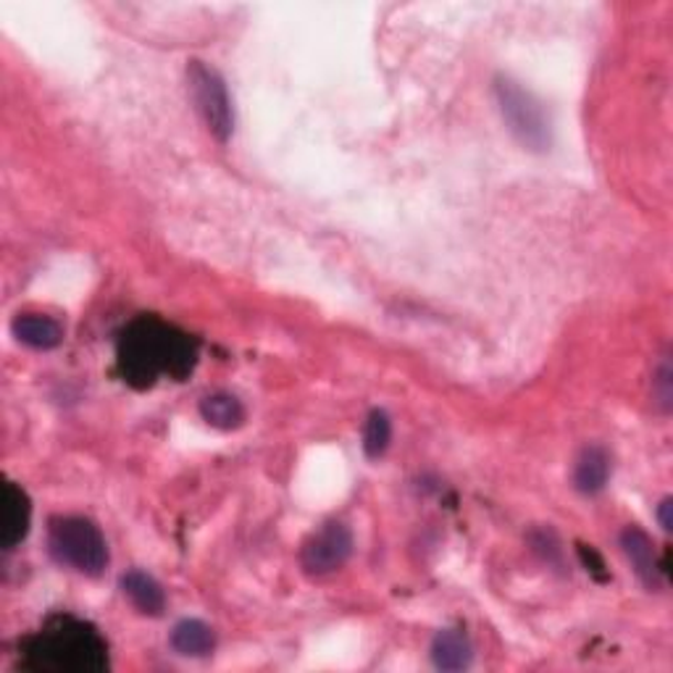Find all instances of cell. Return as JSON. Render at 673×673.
<instances>
[{
    "instance_id": "obj_18",
    "label": "cell",
    "mask_w": 673,
    "mask_h": 673,
    "mask_svg": "<svg viewBox=\"0 0 673 673\" xmlns=\"http://www.w3.org/2000/svg\"><path fill=\"white\" fill-rule=\"evenodd\" d=\"M671 510H673V503H671V497H665V500L658 505V518H661V527L665 529V531H671L673 529V518H671Z\"/></svg>"
},
{
    "instance_id": "obj_3",
    "label": "cell",
    "mask_w": 673,
    "mask_h": 673,
    "mask_svg": "<svg viewBox=\"0 0 673 673\" xmlns=\"http://www.w3.org/2000/svg\"><path fill=\"white\" fill-rule=\"evenodd\" d=\"M51 555L85 576H100L109 565V544L90 518L56 516L48 527Z\"/></svg>"
},
{
    "instance_id": "obj_13",
    "label": "cell",
    "mask_w": 673,
    "mask_h": 673,
    "mask_svg": "<svg viewBox=\"0 0 673 673\" xmlns=\"http://www.w3.org/2000/svg\"><path fill=\"white\" fill-rule=\"evenodd\" d=\"M172 648L179 652V655L187 658H206L211 655L213 648H217V635L206 621H198V618H185L174 626L172 631Z\"/></svg>"
},
{
    "instance_id": "obj_5",
    "label": "cell",
    "mask_w": 673,
    "mask_h": 673,
    "mask_svg": "<svg viewBox=\"0 0 673 673\" xmlns=\"http://www.w3.org/2000/svg\"><path fill=\"white\" fill-rule=\"evenodd\" d=\"M187 82H190L195 109H198L200 119H203L206 130L219 143H227L234 132V109L224 77L213 66H208L206 60H190Z\"/></svg>"
},
{
    "instance_id": "obj_6",
    "label": "cell",
    "mask_w": 673,
    "mask_h": 673,
    "mask_svg": "<svg viewBox=\"0 0 673 673\" xmlns=\"http://www.w3.org/2000/svg\"><path fill=\"white\" fill-rule=\"evenodd\" d=\"M353 555V534L345 523L329 521L319 531H313L300 550V563L306 574L329 576L340 571Z\"/></svg>"
},
{
    "instance_id": "obj_2",
    "label": "cell",
    "mask_w": 673,
    "mask_h": 673,
    "mask_svg": "<svg viewBox=\"0 0 673 673\" xmlns=\"http://www.w3.org/2000/svg\"><path fill=\"white\" fill-rule=\"evenodd\" d=\"M19 665L30 673H103L109 671V644L82 618L51 616L43 629L22 639Z\"/></svg>"
},
{
    "instance_id": "obj_17",
    "label": "cell",
    "mask_w": 673,
    "mask_h": 673,
    "mask_svg": "<svg viewBox=\"0 0 673 673\" xmlns=\"http://www.w3.org/2000/svg\"><path fill=\"white\" fill-rule=\"evenodd\" d=\"M658 387H661V402H665V408H669V402H671V366L669 363H663L661 376H658Z\"/></svg>"
},
{
    "instance_id": "obj_11",
    "label": "cell",
    "mask_w": 673,
    "mask_h": 673,
    "mask_svg": "<svg viewBox=\"0 0 673 673\" xmlns=\"http://www.w3.org/2000/svg\"><path fill=\"white\" fill-rule=\"evenodd\" d=\"M610 476V455L600 445H589L578 455L574 468V484L582 495L603 493Z\"/></svg>"
},
{
    "instance_id": "obj_8",
    "label": "cell",
    "mask_w": 673,
    "mask_h": 673,
    "mask_svg": "<svg viewBox=\"0 0 673 673\" xmlns=\"http://www.w3.org/2000/svg\"><path fill=\"white\" fill-rule=\"evenodd\" d=\"M32 521V503L30 495L24 493L19 484L5 482L3 484V534H0V542H3L5 550H13L19 542L24 540L26 531H30Z\"/></svg>"
},
{
    "instance_id": "obj_14",
    "label": "cell",
    "mask_w": 673,
    "mask_h": 673,
    "mask_svg": "<svg viewBox=\"0 0 673 673\" xmlns=\"http://www.w3.org/2000/svg\"><path fill=\"white\" fill-rule=\"evenodd\" d=\"M200 416L208 427L221 429V432H232L240 429L245 421V408L234 395L229 393H213L200 400Z\"/></svg>"
},
{
    "instance_id": "obj_10",
    "label": "cell",
    "mask_w": 673,
    "mask_h": 673,
    "mask_svg": "<svg viewBox=\"0 0 673 673\" xmlns=\"http://www.w3.org/2000/svg\"><path fill=\"white\" fill-rule=\"evenodd\" d=\"M474 661L471 639L461 629H442L432 639V663L440 671H466Z\"/></svg>"
},
{
    "instance_id": "obj_12",
    "label": "cell",
    "mask_w": 673,
    "mask_h": 673,
    "mask_svg": "<svg viewBox=\"0 0 673 673\" xmlns=\"http://www.w3.org/2000/svg\"><path fill=\"white\" fill-rule=\"evenodd\" d=\"M121 592L140 614L145 616H161L166 608V595L161 584L153 576L143 574V571H130L121 576Z\"/></svg>"
},
{
    "instance_id": "obj_16",
    "label": "cell",
    "mask_w": 673,
    "mask_h": 673,
    "mask_svg": "<svg viewBox=\"0 0 673 673\" xmlns=\"http://www.w3.org/2000/svg\"><path fill=\"white\" fill-rule=\"evenodd\" d=\"M578 558H582L584 569H587L589 574L597 578V582H600V584L610 582V571H608V565H605L603 555L597 553V550L592 548V544H578Z\"/></svg>"
},
{
    "instance_id": "obj_4",
    "label": "cell",
    "mask_w": 673,
    "mask_h": 673,
    "mask_svg": "<svg viewBox=\"0 0 673 673\" xmlns=\"http://www.w3.org/2000/svg\"><path fill=\"white\" fill-rule=\"evenodd\" d=\"M495 98L505 124L518 143L537 153L548 151L553 143V130H550V117L542 100H537L534 92H529L527 87H521L510 77L495 79Z\"/></svg>"
},
{
    "instance_id": "obj_1",
    "label": "cell",
    "mask_w": 673,
    "mask_h": 673,
    "mask_svg": "<svg viewBox=\"0 0 673 673\" xmlns=\"http://www.w3.org/2000/svg\"><path fill=\"white\" fill-rule=\"evenodd\" d=\"M198 363V342L158 316H137L117 342L121 379L134 389H151L158 379L181 382Z\"/></svg>"
},
{
    "instance_id": "obj_15",
    "label": "cell",
    "mask_w": 673,
    "mask_h": 673,
    "mask_svg": "<svg viewBox=\"0 0 673 673\" xmlns=\"http://www.w3.org/2000/svg\"><path fill=\"white\" fill-rule=\"evenodd\" d=\"M393 442V421L385 410H372L363 427V450L368 457H382Z\"/></svg>"
},
{
    "instance_id": "obj_7",
    "label": "cell",
    "mask_w": 673,
    "mask_h": 673,
    "mask_svg": "<svg viewBox=\"0 0 673 673\" xmlns=\"http://www.w3.org/2000/svg\"><path fill=\"white\" fill-rule=\"evenodd\" d=\"M621 548L624 555L629 558V563L635 565L637 576L642 578L644 587H661V576L665 569L658 563L655 544H652L648 531H642L639 527H626L621 531Z\"/></svg>"
},
{
    "instance_id": "obj_9",
    "label": "cell",
    "mask_w": 673,
    "mask_h": 673,
    "mask_svg": "<svg viewBox=\"0 0 673 673\" xmlns=\"http://www.w3.org/2000/svg\"><path fill=\"white\" fill-rule=\"evenodd\" d=\"M11 332L22 345L32 350H53L64 342V327L43 313H19L11 321Z\"/></svg>"
}]
</instances>
